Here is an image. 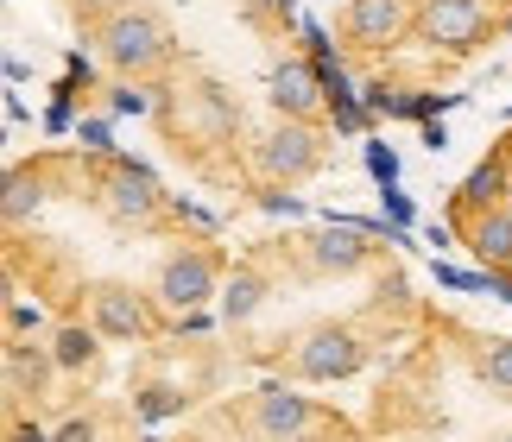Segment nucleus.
Instances as JSON below:
<instances>
[{"label": "nucleus", "instance_id": "21", "mask_svg": "<svg viewBox=\"0 0 512 442\" xmlns=\"http://www.w3.org/2000/svg\"><path fill=\"white\" fill-rule=\"evenodd\" d=\"M494 442H512V436H494Z\"/></svg>", "mask_w": 512, "mask_h": 442}, {"label": "nucleus", "instance_id": "6", "mask_svg": "<svg viewBox=\"0 0 512 442\" xmlns=\"http://www.w3.org/2000/svg\"><path fill=\"white\" fill-rule=\"evenodd\" d=\"M253 430H260L266 442H310V430H317V411H310L304 392L260 386V392H253Z\"/></svg>", "mask_w": 512, "mask_h": 442}, {"label": "nucleus", "instance_id": "1", "mask_svg": "<svg viewBox=\"0 0 512 442\" xmlns=\"http://www.w3.org/2000/svg\"><path fill=\"white\" fill-rule=\"evenodd\" d=\"M102 57L121 76H146V70H159L165 57H171V32H165V19L159 13H146V7H121V13H108V26H102Z\"/></svg>", "mask_w": 512, "mask_h": 442}, {"label": "nucleus", "instance_id": "11", "mask_svg": "<svg viewBox=\"0 0 512 442\" xmlns=\"http://www.w3.org/2000/svg\"><path fill=\"white\" fill-rule=\"evenodd\" d=\"M468 247H475L481 266H494V272H512V209H481L475 215V228H468Z\"/></svg>", "mask_w": 512, "mask_h": 442}, {"label": "nucleus", "instance_id": "9", "mask_svg": "<svg viewBox=\"0 0 512 442\" xmlns=\"http://www.w3.org/2000/svg\"><path fill=\"white\" fill-rule=\"evenodd\" d=\"M411 13L405 0H348V38L361 51H386V45H399V38L411 32Z\"/></svg>", "mask_w": 512, "mask_h": 442}, {"label": "nucleus", "instance_id": "20", "mask_svg": "<svg viewBox=\"0 0 512 442\" xmlns=\"http://www.w3.org/2000/svg\"><path fill=\"white\" fill-rule=\"evenodd\" d=\"M89 436H95V424H83V417H70V424H64V430H57L51 442H89Z\"/></svg>", "mask_w": 512, "mask_h": 442}, {"label": "nucleus", "instance_id": "4", "mask_svg": "<svg viewBox=\"0 0 512 442\" xmlns=\"http://www.w3.org/2000/svg\"><path fill=\"white\" fill-rule=\"evenodd\" d=\"M361 367H367V348H361V335H354L348 323H323V329H310L298 341V373L317 379V386H329V379H354Z\"/></svg>", "mask_w": 512, "mask_h": 442}, {"label": "nucleus", "instance_id": "16", "mask_svg": "<svg viewBox=\"0 0 512 442\" xmlns=\"http://www.w3.org/2000/svg\"><path fill=\"white\" fill-rule=\"evenodd\" d=\"M38 203H45V184H38L32 171H7V190H0V221H7V228H26V221L38 215Z\"/></svg>", "mask_w": 512, "mask_h": 442}, {"label": "nucleus", "instance_id": "19", "mask_svg": "<svg viewBox=\"0 0 512 442\" xmlns=\"http://www.w3.org/2000/svg\"><path fill=\"white\" fill-rule=\"evenodd\" d=\"M7 329H13V341L19 335H38V329H45V310H38V304H13L7 310Z\"/></svg>", "mask_w": 512, "mask_h": 442}, {"label": "nucleus", "instance_id": "5", "mask_svg": "<svg viewBox=\"0 0 512 442\" xmlns=\"http://www.w3.org/2000/svg\"><path fill=\"white\" fill-rule=\"evenodd\" d=\"M95 203H102L108 221H121V228H146V221L165 209V196H159V184H152L146 171L114 165V171H108V184L95 190Z\"/></svg>", "mask_w": 512, "mask_h": 442}, {"label": "nucleus", "instance_id": "12", "mask_svg": "<svg viewBox=\"0 0 512 442\" xmlns=\"http://www.w3.org/2000/svg\"><path fill=\"white\" fill-rule=\"evenodd\" d=\"M310 266L317 272H361L367 266V240L354 234V228H323V234H310Z\"/></svg>", "mask_w": 512, "mask_h": 442}, {"label": "nucleus", "instance_id": "3", "mask_svg": "<svg viewBox=\"0 0 512 442\" xmlns=\"http://www.w3.org/2000/svg\"><path fill=\"white\" fill-rule=\"evenodd\" d=\"M253 165H260L272 184H298V177H310V171L323 165V139L310 133V120L279 114V127L253 146Z\"/></svg>", "mask_w": 512, "mask_h": 442}, {"label": "nucleus", "instance_id": "2", "mask_svg": "<svg viewBox=\"0 0 512 442\" xmlns=\"http://www.w3.org/2000/svg\"><path fill=\"white\" fill-rule=\"evenodd\" d=\"M411 32L430 51H475L494 38V13H487V0H418Z\"/></svg>", "mask_w": 512, "mask_h": 442}, {"label": "nucleus", "instance_id": "17", "mask_svg": "<svg viewBox=\"0 0 512 442\" xmlns=\"http://www.w3.org/2000/svg\"><path fill=\"white\" fill-rule=\"evenodd\" d=\"M260 304H266V278L253 272V266H241V272L222 285V316H228V323H247Z\"/></svg>", "mask_w": 512, "mask_h": 442}, {"label": "nucleus", "instance_id": "13", "mask_svg": "<svg viewBox=\"0 0 512 442\" xmlns=\"http://www.w3.org/2000/svg\"><path fill=\"white\" fill-rule=\"evenodd\" d=\"M102 329L95 323H57L51 335V360H57V373H89L95 367V354H102Z\"/></svg>", "mask_w": 512, "mask_h": 442}, {"label": "nucleus", "instance_id": "14", "mask_svg": "<svg viewBox=\"0 0 512 442\" xmlns=\"http://www.w3.org/2000/svg\"><path fill=\"white\" fill-rule=\"evenodd\" d=\"M506 184H512L506 158H481V165L462 177L456 203H462V209H475V215H481V209H500V203H506Z\"/></svg>", "mask_w": 512, "mask_h": 442}, {"label": "nucleus", "instance_id": "18", "mask_svg": "<svg viewBox=\"0 0 512 442\" xmlns=\"http://www.w3.org/2000/svg\"><path fill=\"white\" fill-rule=\"evenodd\" d=\"M481 379L494 392H512V341L500 335V341H487V354H481Z\"/></svg>", "mask_w": 512, "mask_h": 442}, {"label": "nucleus", "instance_id": "15", "mask_svg": "<svg viewBox=\"0 0 512 442\" xmlns=\"http://www.w3.org/2000/svg\"><path fill=\"white\" fill-rule=\"evenodd\" d=\"M57 367L51 348H32V341H7V392H26L38 398L45 392V373Z\"/></svg>", "mask_w": 512, "mask_h": 442}, {"label": "nucleus", "instance_id": "10", "mask_svg": "<svg viewBox=\"0 0 512 442\" xmlns=\"http://www.w3.org/2000/svg\"><path fill=\"white\" fill-rule=\"evenodd\" d=\"M272 108L291 114V120H310V114L323 108L317 70H310V64H279V70H272Z\"/></svg>", "mask_w": 512, "mask_h": 442}, {"label": "nucleus", "instance_id": "7", "mask_svg": "<svg viewBox=\"0 0 512 442\" xmlns=\"http://www.w3.org/2000/svg\"><path fill=\"white\" fill-rule=\"evenodd\" d=\"M215 291H222V278H215V259L203 247H184V253H171L165 266H159V297H165L171 310H196Z\"/></svg>", "mask_w": 512, "mask_h": 442}, {"label": "nucleus", "instance_id": "8", "mask_svg": "<svg viewBox=\"0 0 512 442\" xmlns=\"http://www.w3.org/2000/svg\"><path fill=\"white\" fill-rule=\"evenodd\" d=\"M89 316H95V329L108 341H146L152 335V310H146V297L133 285H95Z\"/></svg>", "mask_w": 512, "mask_h": 442}]
</instances>
